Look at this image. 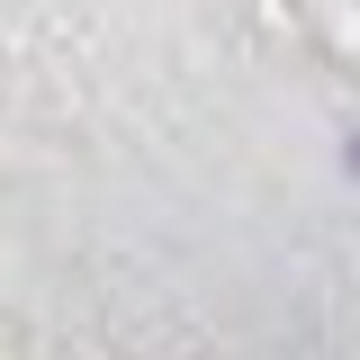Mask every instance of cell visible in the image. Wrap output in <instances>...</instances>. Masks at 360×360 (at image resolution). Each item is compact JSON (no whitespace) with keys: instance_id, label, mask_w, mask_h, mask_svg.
Returning a JSON list of instances; mask_svg holds the SVG:
<instances>
[{"instance_id":"1","label":"cell","mask_w":360,"mask_h":360,"mask_svg":"<svg viewBox=\"0 0 360 360\" xmlns=\"http://www.w3.org/2000/svg\"><path fill=\"white\" fill-rule=\"evenodd\" d=\"M352 172H360V144H352Z\"/></svg>"}]
</instances>
